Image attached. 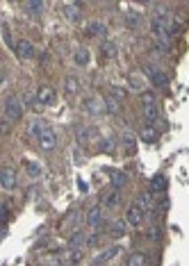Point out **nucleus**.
<instances>
[{
	"label": "nucleus",
	"instance_id": "f257e3e1",
	"mask_svg": "<svg viewBox=\"0 0 189 266\" xmlns=\"http://www.w3.org/2000/svg\"><path fill=\"white\" fill-rule=\"evenodd\" d=\"M2 112H5V118H9L12 123L21 121L25 114V105H23V98L18 96H7L5 102H2Z\"/></svg>",
	"mask_w": 189,
	"mask_h": 266
},
{
	"label": "nucleus",
	"instance_id": "f03ea898",
	"mask_svg": "<svg viewBox=\"0 0 189 266\" xmlns=\"http://www.w3.org/2000/svg\"><path fill=\"white\" fill-rule=\"evenodd\" d=\"M144 75H146L157 89H166V87H169V77H166L164 71L157 68L155 64H144Z\"/></svg>",
	"mask_w": 189,
	"mask_h": 266
},
{
	"label": "nucleus",
	"instance_id": "7ed1b4c3",
	"mask_svg": "<svg viewBox=\"0 0 189 266\" xmlns=\"http://www.w3.org/2000/svg\"><path fill=\"white\" fill-rule=\"evenodd\" d=\"M14 53H16L18 59H35L37 48H35V43L28 41V39H18V41L14 43Z\"/></svg>",
	"mask_w": 189,
	"mask_h": 266
},
{
	"label": "nucleus",
	"instance_id": "20e7f679",
	"mask_svg": "<svg viewBox=\"0 0 189 266\" xmlns=\"http://www.w3.org/2000/svg\"><path fill=\"white\" fill-rule=\"evenodd\" d=\"M0 184H2V189L12 191L18 187V175L14 168H9V166H2L0 168Z\"/></svg>",
	"mask_w": 189,
	"mask_h": 266
},
{
	"label": "nucleus",
	"instance_id": "39448f33",
	"mask_svg": "<svg viewBox=\"0 0 189 266\" xmlns=\"http://www.w3.org/2000/svg\"><path fill=\"white\" fill-rule=\"evenodd\" d=\"M37 98H39V102H41L43 107H50L57 102V91H55L50 84H41V87L37 89Z\"/></svg>",
	"mask_w": 189,
	"mask_h": 266
},
{
	"label": "nucleus",
	"instance_id": "423d86ee",
	"mask_svg": "<svg viewBox=\"0 0 189 266\" xmlns=\"http://www.w3.org/2000/svg\"><path fill=\"white\" fill-rule=\"evenodd\" d=\"M144 214H146V212H144L139 205H130V207H128V212H125V219L123 221L128 225H132V228H139V225L144 223Z\"/></svg>",
	"mask_w": 189,
	"mask_h": 266
},
{
	"label": "nucleus",
	"instance_id": "0eeeda50",
	"mask_svg": "<svg viewBox=\"0 0 189 266\" xmlns=\"http://www.w3.org/2000/svg\"><path fill=\"white\" fill-rule=\"evenodd\" d=\"M84 34L89 39H101V36H107V25L101 23V21H89L84 25Z\"/></svg>",
	"mask_w": 189,
	"mask_h": 266
},
{
	"label": "nucleus",
	"instance_id": "6e6552de",
	"mask_svg": "<svg viewBox=\"0 0 189 266\" xmlns=\"http://www.w3.org/2000/svg\"><path fill=\"white\" fill-rule=\"evenodd\" d=\"M37 143H39L43 150H55V146H57V132H55L53 128H46V130L41 132V136L37 139Z\"/></svg>",
	"mask_w": 189,
	"mask_h": 266
},
{
	"label": "nucleus",
	"instance_id": "1a4fd4ad",
	"mask_svg": "<svg viewBox=\"0 0 189 266\" xmlns=\"http://www.w3.org/2000/svg\"><path fill=\"white\" fill-rule=\"evenodd\" d=\"M80 2H66L64 5V16L69 23H80V18H82V12H80Z\"/></svg>",
	"mask_w": 189,
	"mask_h": 266
},
{
	"label": "nucleus",
	"instance_id": "9d476101",
	"mask_svg": "<svg viewBox=\"0 0 189 266\" xmlns=\"http://www.w3.org/2000/svg\"><path fill=\"white\" fill-rule=\"evenodd\" d=\"M84 109L91 114H103L105 112V100H101V98H96V96H91V98H84Z\"/></svg>",
	"mask_w": 189,
	"mask_h": 266
},
{
	"label": "nucleus",
	"instance_id": "9b49d317",
	"mask_svg": "<svg viewBox=\"0 0 189 266\" xmlns=\"http://www.w3.org/2000/svg\"><path fill=\"white\" fill-rule=\"evenodd\" d=\"M110 184H112V189H121L128 184V173L123 171H112L110 173Z\"/></svg>",
	"mask_w": 189,
	"mask_h": 266
},
{
	"label": "nucleus",
	"instance_id": "f8f14e48",
	"mask_svg": "<svg viewBox=\"0 0 189 266\" xmlns=\"http://www.w3.org/2000/svg\"><path fill=\"white\" fill-rule=\"evenodd\" d=\"M166 184H169V180H166V175H155L153 180H151V194H164L166 191Z\"/></svg>",
	"mask_w": 189,
	"mask_h": 266
},
{
	"label": "nucleus",
	"instance_id": "ddd939ff",
	"mask_svg": "<svg viewBox=\"0 0 189 266\" xmlns=\"http://www.w3.org/2000/svg\"><path fill=\"white\" fill-rule=\"evenodd\" d=\"M157 136H160V132L155 130L153 125H144L142 132H139V139L146 141V143H155V141H157Z\"/></svg>",
	"mask_w": 189,
	"mask_h": 266
},
{
	"label": "nucleus",
	"instance_id": "4468645a",
	"mask_svg": "<svg viewBox=\"0 0 189 266\" xmlns=\"http://www.w3.org/2000/svg\"><path fill=\"white\" fill-rule=\"evenodd\" d=\"M101 221H103V209L98 205H94V207H89V212H87V223L89 225H101Z\"/></svg>",
	"mask_w": 189,
	"mask_h": 266
},
{
	"label": "nucleus",
	"instance_id": "2eb2a0df",
	"mask_svg": "<svg viewBox=\"0 0 189 266\" xmlns=\"http://www.w3.org/2000/svg\"><path fill=\"white\" fill-rule=\"evenodd\" d=\"M103 205L105 207H116L118 202H121V196H118V189H112V191H105L103 194Z\"/></svg>",
	"mask_w": 189,
	"mask_h": 266
},
{
	"label": "nucleus",
	"instance_id": "dca6fc26",
	"mask_svg": "<svg viewBox=\"0 0 189 266\" xmlns=\"http://www.w3.org/2000/svg\"><path fill=\"white\" fill-rule=\"evenodd\" d=\"M89 59H91V55H89L87 48H76V53H73V62H76V66H87Z\"/></svg>",
	"mask_w": 189,
	"mask_h": 266
},
{
	"label": "nucleus",
	"instance_id": "f3484780",
	"mask_svg": "<svg viewBox=\"0 0 189 266\" xmlns=\"http://www.w3.org/2000/svg\"><path fill=\"white\" fill-rule=\"evenodd\" d=\"M87 243V236H84V232H73L71 239H69V248L71 250H80Z\"/></svg>",
	"mask_w": 189,
	"mask_h": 266
},
{
	"label": "nucleus",
	"instance_id": "a211bd4d",
	"mask_svg": "<svg viewBox=\"0 0 189 266\" xmlns=\"http://www.w3.org/2000/svg\"><path fill=\"white\" fill-rule=\"evenodd\" d=\"M144 118L148 121V125L160 123V109H157V105H153V107H144Z\"/></svg>",
	"mask_w": 189,
	"mask_h": 266
},
{
	"label": "nucleus",
	"instance_id": "6ab92c4d",
	"mask_svg": "<svg viewBox=\"0 0 189 266\" xmlns=\"http://www.w3.org/2000/svg\"><path fill=\"white\" fill-rule=\"evenodd\" d=\"M64 91L69 96L71 94H77V91H80V80H77L76 75H66L64 77Z\"/></svg>",
	"mask_w": 189,
	"mask_h": 266
},
{
	"label": "nucleus",
	"instance_id": "aec40b11",
	"mask_svg": "<svg viewBox=\"0 0 189 266\" xmlns=\"http://www.w3.org/2000/svg\"><path fill=\"white\" fill-rule=\"evenodd\" d=\"M118 250H121V246H112V248L110 250H103L101 255H98V257H96L94 260V264H103V262H110V260H114V257H116L118 255Z\"/></svg>",
	"mask_w": 189,
	"mask_h": 266
},
{
	"label": "nucleus",
	"instance_id": "412c9836",
	"mask_svg": "<svg viewBox=\"0 0 189 266\" xmlns=\"http://www.w3.org/2000/svg\"><path fill=\"white\" fill-rule=\"evenodd\" d=\"M43 130H46V128H43V123L39 121V118H32V121L28 123V134H30V136H35V139H39Z\"/></svg>",
	"mask_w": 189,
	"mask_h": 266
},
{
	"label": "nucleus",
	"instance_id": "4be33fe9",
	"mask_svg": "<svg viewBox=\"0 0 189 266\" xmlns=\"http://www.w3.org/2000/svg\"><path fill=\"white\" fill-rule=\"evenodd\" d=\"M21 7L28 9V14H41L43 2L41 0H25V2H21Z\"/></svg>",
	"mask_w": 189,
	"mask_h": 266
},
{
	"label": "nucleus",
	"instance_id": "5701e85b",
	"mask_svg": "<svg viewBox=\"0 0 189 266\" xmlns=\"http://www.w3.org/2000/svg\"><path fill=\"white\" fill-rule=\"evenodd\" d=\"M125 266H146V255H144V253H132V255H128Z\"/></svg>",
	"mask_w": 189,
	"mask_h": 266
},
{
	"label": "nucleus",
	"instance_id": "b1692460",
	"mask_svg": "<svg viewBox=\"0 0 189 266\" xmlns=\"http://www.w3.org/2000/svg\"><path fill=\"white\" fill-rule=\"evenodd\" d=\"M121 141H123V146L130 150V153H135V148H137V136L132 134V132L125 130L123 134H121Z\"/></svg>",
	"mask_w": 189,
	"mask_h": 266
},
{
	"label": "nucleus",
	"instance_id": "393cba45",
	"mask_svg": "<svg viewBox=\"0 0 189 266\" xmlns=\"http://www.w3.org/2000/svg\"><path fill=\"white\" fill-rule=\"evenodd\" d=\"M105 112H110V114H118V112H121V100L112 98V96H107V98H105Z\"/></svg>",
	"mask_w": 189,
	"mask_h": 266
},
{
	"label": "nucleus",
	"instance_id": "a878e982",
	"mask_svg": "<svg viewBox=\"0 0 189 266\" xmlns=\"http://www.w3.org/2000/svg\"><path fill=\"white\" fill-rule=\"evenodd\" d=\"M139 100H142L144 107H153L155 102H157V96H155L153 91H142V94H139Z\"/></svg>",
	"mask_w": 189,
	"mask_h": 266
},
{
	"label": "nucleus",
	"instance_id": "bb28decb",
	"mask_svg": "<svg viewBox=\"0 0 189 266\" xmlns=\"http://www.w3.org/2000/svg\"><path fill=\"white\" fill-rule=\"evenodd\" d=\"M125 225H128L125 221H116V223L112 225V232H110V234H112L114 239H121V236L125 234Z\"/></svg>",
	"mask_w": 189,
	"mask_h": 266
},
{
	"label": "nucleus",
	"instance_id": "cd10ccee",
	"mask_svg": "<svg viewBox=\"0 0 189 266\" xmlns=\"http://www.w3.org/2000/svg\"><path fill=\"white\" fill-rule=\"evenodd\" d=\"M151 202H153V200H151V194H146V191H142V194L137 196V205L142 207L144 212H146L148 207H151Z\"/></svg>",
	"mask_w": 189,
	"mask_h": 266
},
{
	"label": "nucleus",
	"instance_id": "c85d7f7f",
	"mask_svg": "<svg viewBox=\"0 0 189 266\" xmlns=\"http://www.w3.org/2000/svg\"><path fill=\"white\" fill-rule=\"evenodd\" d=\"M101 53L105 55V57H114V55H116V43H114V41H105L101 46Z\"/></svg>",
	"mask_w": 189,
	"mask_h": 266
},
{
	"label": "nucleus",
	"instance_id": "c756f323",
	"mask_svg": "<svg viewBox=\"0 0 189 266\" xmlns=\"http://www.w3.org/2000/svg\"><path fill=\"white\" fill-rule=\"evenodd\" d=\"M139 23H142V18H139V14H137V12H128V14H125V25H128V28H137Z\"/></svg>",
	"mask_w": 189,
	"mask_h": 266
},
{
	"label": "nucleus",
	"instance_id": "7c9ffc66",
	"mask_svg": "<svg viewBox=\"0 0 189 266\" xmlns=\"http://www.w3.org/2000/svg\"><path fill=\"white\" fill-rule=\"evenodd\" d=\"M25 171L30 173V177H39L41 175V166L35 164V162H25Z\"/></svg>",
	"mask_w": 189,
	"mask_h": 266
},
{
	"label": "nucleus",
	"instance_id": "2f4dec72",
	"mask_svg": "<svg viewBox=\"0 0 189 266\" xmlns=\"http://www.w3.org/2000/svg\"><path fill=\"white\" fill-rule=\"evenodd\" d=\"M110 96H112V98H116V100H123L125 96H128V91H125V89H121V87H112V89H110Z\"/></svg>",
	"mask_w": 189,
	"mask_h": 266
},
{
	"label": "nucleus",
	"instance_id": "473e14b6",
	"mask_svg": "<svg viewBox=\"0 0 189 266\" xmlns=\"http://www.w3.org/2000/svg\"><path fill=\"white\" fill-rule=\"evenodd\" d=\"M28 107H30V109H32V112H39V109H41V102H39V98H37V94L35 96H30V98H28Z\"/></svg>",
	"mask_w": 189,
	"mask_h": 266
},
{
	"label": "nucleus",
	"instance_id": "72a5a7b5",
	"mask_svg": "<svg viewBox=\"0 0 189 266\" xmlns=\"http://www.w3.org/2000/svg\"><path fill=\"white\" fill-rule=\"evenodd\" d=\"M91 134H94V130H91V128H82V130L77 132V139H80V143H87Z\"/></svg>",
	"mask_w": 189,
	"mask_h": 266
},
{
	"label": "nucleus",
	"instance_id": "f704fd0d",
	"mask_svg": "<svg viewBox=\"0 0 189 266\" xmlns=\"http://www.w3.org/2000/svg\"><path fill=\"white\" fill-rule=\"evenodd\" d=\"M101 150H103V153H112V150H114V141H112V139H101Z\"/></svg>",
	"mask_w": 189,
	"mask_h": 266
},
{
	"label": "nucleus",
	"instance_id": "c9c22d12",
	"mask_svg": "<svg viewBox=\"0 0 189 266\" xmlns=\"http://www.w3.org/2000/svg\"><path fill=\"white\" fill-rule=\"evenodd\" d=\"M9 123H12L9 118H0V134H2V136L9 134Z\"/></svg>",
	"mask_w": 189,
	"mask_h": 266
},
{
	"label": "nucleus",
	"instance_id": "e433bc0d",
	"mask_svg": "<svg viewBox=\"0 0 189 266\" xmlns=\"http://www.w3.org/2000/svg\"><path fill=\"white\" fill-rule=\"evenodd\" d=\"M80 260H82V250H71V253H69V262H71V264H77Z\"/></svg>",
	"mask_w": 189,
	"mask_h": 266
},
{
	"label": "nucleus",
	"instance_id": "4c0bfd02",
	"mask_svg": "<svg viewBox=\"0 0 189 266\" xmlns=\"http://www.w3.org/2000/svg\"><path fill=\"white\" fill-rule=\"evenodd\" d=\"M178 32H180V21H173L169 25V34H178Z\"/></svg>",
	"mask_w": 189,
	"mask_h": 266
},
{
	"label": "nucleus",
	"instance_id": "58836bf2",
	"mask_svg": "<svg viewBox=\"0 0 189 266\" xmlns=\"http://www.w3.org/2000/svg\"><path fill=\"white\" fill-rule=\"evenodd\" d=\"M2 36H5L7 43H12V34H9V28H7L5 23H2Z\"/></svg>",
	"mask_w": 189,
	"mask_h": 266
}]
</instances>
